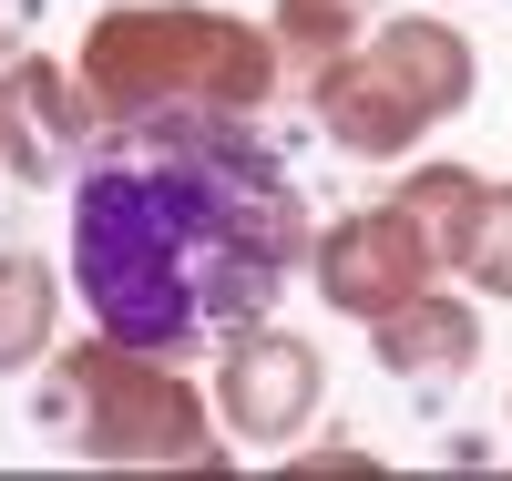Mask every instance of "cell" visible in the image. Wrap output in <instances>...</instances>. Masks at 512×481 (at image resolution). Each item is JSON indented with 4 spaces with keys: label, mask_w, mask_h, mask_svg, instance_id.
<instances>
[{
    "label": "cell",
    "mask_w": 512,
    "mask_h": 481,
    "mask_svg": "<svg viewBox=\"0 0 512 481\" xmlns=\"http://www.w3.org/2000/svg\"><path fill=\"white\" fill-rule=\"evenodd\" d=\"M318 215L256 113L113 123L72 174V297L103 338L185 348L267 318L308 277Z\"/></svg>",
    "instance_id": "6da1fadb"
},
{
    "label": "cell",
    "mask_w": 512,
    "mask_h": 481,
    "mask_svg": "<svg viewBox=\"0 0 512 481\" xmlns=\"http://www.w3.org/2000/svg\"><path fill=\"white\" fill-rule=\"evenodd\" d=\"M72 72L113 134V123H164V113H267L287 52L267 21H236L216 0H113L82 21Z\"/></svg>",
    "instance_id": "7a4b0ae2"
},
{
    "label": "cell",
    "mask_w": 512,
    "mask_h": 481,
    "mask_svg": "<svg viewBox=\"0 0 512 481\" xmlns=\"http://www.w3.org/2000/svg\"><path fill=\"white\" fill-rule=\"evenodd\" d=\"M41 430L103 471H226L216 389H195L185 359L103 338V328L41 359Z\"/></svg>",
    "instance_id": "3957f363"
},
{
    "label": "cell",
    "mask_w": 512,
    "mask_h": 481,
    "mask_svg": "<svg viewBox=\"0 0 512 481\" xmlns=\"http://www.w3.org/2000/svg\"><path fill=\"white\" fill-rule=\"evenodd\" d=\"M472 103H482V52L441 11H379L328 72H308V113L349 164H410Z\"/></svg>",
    "instance_id": "277c9868"
},
{
    "label": "cell",
    "mask_w": 512,
    "mask_h": 481,
    "mask_svg": "<svg viewBox=\"0 0 512 481\" xmlns=\"http://www.w3.org/2000/svg\"><path fill=\"white\" fill-rule=\"evenodd\" d=\"M441 277H451L441 215L420 205L410 185H390L379 205H349V215H338V226H318V246H308V287H318V308L349 318V328L410 308V297L441 287Z\"/></svg>",
    "instance_id": "5b68a950"
},
{
    "label": "cell",
    "mask_w": 512,
    "mask_h": 481,
    "mask_svg": "<svg viewBox=\"0 0 512 481\" xmlns=\"http://www.w3.org/2000/svg\"><path fill=\"white\" fill-rule=\"evenodd\" d=\"M216 420H226V441H246V451H287L297 430L318 420V400H328V359L308 338H297L287 318H246V328H226L216 338Z\"/></svg>",
    "instance_id": "8992f818"
},
{
    "label": "cell",
    "mask_w": 512,
    "mask_h": 481,
    "mask_svg": "<svg viewBox=\"0 0 512 481\" xmlns=\"http://www.w3.org/2000/svg\"><path fill=\"white\" fill-rule=\"evenodd\" d=\"M103 113L82 93V72L52 52H11L0 62V174L11 185H62V174L93 154Z\"/></svg>",
    "instance_id": "52a82bcc"
},
{
    "label": "cell",
    "mask_w": 512,
    "mask_h": 481,
    "mask_svg": "<svg viewBox=\"0 0 512 481\" xmlns=\"http://www.w3.org/2000/svg\"><path fill=\"white\" fill-rule=\"evenodd\" d=\"M369 359L390 369L400 389H461L472 359H482V308L451 297V287H420L410 308L369 318Z\"/></svg>",
    "instance_id": "ba28073f"
},
{
    "label": "cell",
    "mask_w": 512,
    "mask_h": 481,
    "mask_svg": "<svg viewBox=\"0 0 512 481\" xmlns=\"http://www.w3.org/2000/svg\"><path fill=\"white\" fill-rule=\"evenodd\" d=\"M52 348H62V277L21 246H0V379H31Z\"/></svg>",
    "instance_id": "9c48e42d"
},
{
    "label": "cell",
    "mask_w": 512,
    "mask_h": 481,
    "mask_svg": "<svg viewBox=\"0 0 512 481\" xmlns=\"http://www.w3.org/2000/svg\"><path fill=\"white\" fill-rule=\"evenodd\" d=\"M390 11V0H267V31H277V52H287V72L308 82V72H328L349 41Z\"/></svg>",
    "instance_id": "30bf717a"
},
{
    "label": "cell",
    "mask_w": 512,
    "mask_h": 481,
    "mask_svg": "<svg viewBox=\"0 0 512 481\" xmlns=\"http://www.w3.org/2000/svg\"><path fill=\"white\" fill-rule=\"evenodd\" d=\"M451 277L472 287V297H502L512 308V185H472V205H461V226H451Z\"/></svg>",
    "instance_id": "8fae6325"
},
{
    "label": "cell",
    "mask_w": 512,
    "mask_h": 481,
    "mask_svg": "<svg viewBox=\"0 0 512 481\" xmlns=\"http://www.w3.org/2000/svg\"><path fill=\"white\" fill-rule=\"evenodd\" d=\"M21 21H31V11H21V0H0V62H11V52H21Z\"/></svg>",
    "instance_id": "7c38bea8"
}]
</instances>
